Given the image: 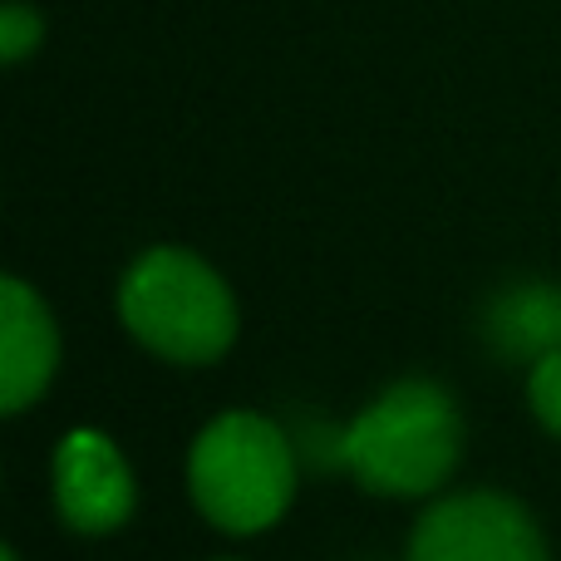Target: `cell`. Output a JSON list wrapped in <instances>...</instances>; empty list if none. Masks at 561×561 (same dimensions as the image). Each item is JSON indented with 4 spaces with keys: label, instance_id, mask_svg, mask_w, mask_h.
<instances>
[{
    "label": "cell",
    "instance_id": "6da1fadb",
    "mask_svg": "<svg viewBox=\"0 0 561 561\" xmlns=\"http://www.w3.org/2000/svg\"><path fill=\"white\" fill-rule=\"evenodd\" d=\"M463 419L448 389L404 379L385 389L340 438L345 468L379 497H424L454 473Z\"/></svg>",
    "mask_w": 561,
    "mask_h": 561
},
{
    "label": "cell",
    "instance_id": "7a4b0ae2",
    "mask_svg": "<svg viewBox=\"0 0 561 561\" xmlns=\"http://www.w3.org/2000/svg\"><path fill=\"white\" fill-rule=\"evenodd\" d=\"M118 316L138 345L178 365H207L237 335L232 290L183 247H153L128 266L118 286Z\"/></svg>",
    "mask_w": 561,
    "mask_h": 561
},
{
    "label": "cell",
    "instance_id": "3957f363",
    "mask_svg": "<svg viewBox=\"0 0 561 561\" xmlns=\"http://www.w3.org/2000/svg\"><path fill=\"white\" fill-rule=\"evenodd\" d=\"M187 488L207 523L247 537L272 527L290 507L296 458L272 419L232 409L197 434L193 458H187Z\"/></svg>",
    "mask_w": 561,
    "mask_h": 561
},
{
    "label": "cell",
    "instance_id": "277c9868",
    "mask_svg": "<svg viewBox=\"0 0 561 561\" xmlns=\"http://www.w3.org/2000/svg\"><path fill=\"white\" fill-rule=\"evenodd\" d=\"M409 561H552L523 503L503 493H454L419 517Z\"/></svg>",
    "mask_w": 561,
    "mask_h": 561
},
{
    "label": "cell",
    "instance_id": "5b68a950",
    "mask_svg": "<svg viewBox=\"0 0 561 561\" xmlns=\"http://www.w3.org/2000/svg\"><path fill=\"white\" fill-rule=\"evenodd\" d=\"M55 503L75 533L99 537L114 533L134 513V473L118 444L94 428H75L55 448Z\"/></svg>",
    "mask_w": 561,
    "mask_h": 561
},
{
    "label": "cell",
    "instance_id": "8992f818",
    "mask_svg": "<svg viewBox=\"0 0 561 561\" xmlns=\"http://www.w3.org/2000/svg\"><path fill=\"white\" fill-rule=\"evenodd\" d=\"M59 365V335L45 300L10 276L0 286V404L5 414L30 409L49 389Z\"/></svg>",
    "mask_w": 561,
    "mask_h": 561
},
{
    "label": "cell",
    "instance_id": "52a82bcc",
    "mask_svg": "<svg viewBox=\"0 0 561 561\" xmlns=\"http://www.w3.org/2000/svg\"><path fill=\"white\" fill-rule=\"evenodd\" d=\"M488 345L503 359H542L561 350V286L527 280L488 306Z\"/></svg>",
    "mask_w": 561,
    "mask_h": 561
},
{
    "label": "cell",
    "instance_id": "ba28073f",
    "mask_svg": "<svg viewBox=\"0 0 561 561\" xmlns=\"http://www.w3.org/2000/svg\"><path fill=\"white\" fill-rule=\"evenodd\" d=\"M527 399H533V414L547 434L561 438V350L533 359V379H527Z\"/></svg>",
    "mask_w": 561,
    "mask_h": 561
},
{
    "label": "cell",
    "instance_id": "9c48e42d",
    "mask_svg": "<svg viewBox=\"0 0 561 561\" xmlns=\"http://www.w3.org/2000/svg\"><path fill=\"white\" fill-rule=\"evenodd\" d=\"M39 39H45V20H39V10L20 5V0L0 10V55H5V65H20L30 49H39Z\"/></svg>",
    "mask_w": 561,
    "mask_h": 561
},
{
    "label": "cell",
    "instance_id": "30bf717a",
    "mask_svg": "<svg viewBox=\"0 0 561 561\" xmlns=\"http://www.w3.org/2000/svg\"><path fill=\"white\" fill-rule=\"evenodd\" d=\"M0 561H20V557H15V552H10V547H5V557H0Z\"/></svg>",
    "mask_w": 561,
    "mask_h": 561
}]
</instances>
